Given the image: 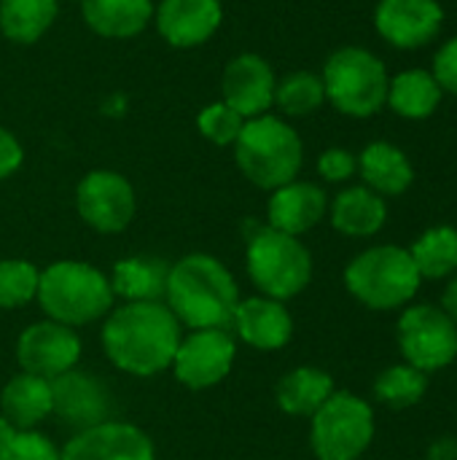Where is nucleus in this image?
<instances>
[{"label":"nucleus","mask_w":457,"mask_h":460,"mask_svg":"<svg viewBox=\"0 0 457 460\" xmlns=\"http://www.w3.org/2000/svg\"><path fill=\"white\" fill-rule=\"evenodd\" d=\"M180 337V321L162 302H127L110 310L102 326L108 361L135 377L170 369Z\"/></svg>","instance_id":"f257e3e1"},{"label":"nucleus","mask_w":457,"mask_h":460,"mask_svg":"<svg viewBox=\"0 0 457 460\" xmlns=\"http://www.w3.org/2000/svg\"><path fill=\"white\" fill-rule=\"evenodd\" d=\"M164 299L172 315L191 332L224 329L232 323L240 291L232 272L218 259L191 253L170 267Z\"/></svg>","instance_id":"f03ea898"},{"label":"nucleus","mask_w":457,"mask_h":460,"mask_svg":"<svg viewBox=\"0 0 457 460\" xmlns=\"http://www.w3.org/2000/svg\"><path fill=\"white\" fill-rule=\"evenodd\" d=\"M232 148L240 172L267 191L296 181L304 164V143L299 132L272 113L248 119Z\"/></svg>","instance_id":"7ed1b4c3"},{"label":"nucleus","mask_w":457,"mask_h":460,"mask_svg":"<svg viewBox=\"0 0 457 460\" xmlns=\"http://www.w3.org/2000/svg\"><path fill=\"white\" fill-rule=\"evenodd\" d=\"M110 280L86 261H54L40 272L38 302L48 321L70 329L86 326L113 310Z\"/></svg>","instance_id":"20e7f679"},{"label":"nucleus","mask_w":457,"mask_h":460,"mask_svg":"<svg viewBox=\"0 0 457 460\" xmlns=\"http://www.w3.org/2000/svg\"><path fill=\"white\" fill-rule=\"evenodd\" d=\"M326 100L345 116L369 119L385 108L391 75L380 57L361 46H342L323 65Z\"/></svg>","instance_id":"39448f33"},{"label":"nucleus","mask_w":457,"mask_h":460,"mask_svg":"<svg viewBox=\"0 0 457 460\" xmlns=\"http://www.w3.org/2000/svg\"><path fill=\"white\" fill-rule=\"evenodd\" d=\"M420 272L409 251L399 245H374L358 253L345 270L347 291L372 310H396L415 299Z\"/></svg>","instance_id":"423d86ee"},{"label":"nucleus","mask_w":457,"mask_h":460,"mask_svg":"<svg viewBox=\"0 0 457 460\" xmlns=\"http://www.w3.org/2000/svg\"><path fill=\"white\" fill-rule=\"evenodd\" d=\"M248 275L264 296L286 302L312 280V256L299 237L267 226L248 234Z\"/></svg>","instance_id":"0eeeda50"},{"label":"nucleus","mask_w":457,"mask_h":460,"mask_svg":"<svg viewBox=\"0 0 457 460\" xmlns=\"http://www.w3.org/2000/svg\"><path fill=\"white\" fill-rule=\"evenodd\" d=\"M374 439L372 407L350 391H334L312 415L310 445L318 460H358Z\"/></svg>","instance_id":"6e6552de"},{"label":"nucleus","mask_w":457,"mask_h":460,"mask_svg":"<svg viewBox=\"0 0 457 460\" xmlns=\"http://www.w3.org/2000/svg\"><path fill=\"white\" fill-rule=\"evenodd\" d=\"M399 348L409 367L439 372L457 358V326L442 307L415 305L399 318Z\"/></svg>","instance_id":"1a4fd4ad"},{"label":"nucleus","mask_w":457,"mask_h":460,"mask_svg":"<svg viewBox=\"0 0 457 460\" xmlns=\"http://www.w3.org/2000/svg\"><path fill=\"white\" fill-rule=\"evenodd\" d=\"M75 208L83 224L102 234L124 232L137 210L132 183L113 170H92L75 189Z\"/></svg>","instance_id":"9d476101"},{"label":"nucleus","mask_w":457,"mask_h":460,"mask_svg":"<svg viewBox=\"0 0 457 460\" xmlns=\"http://www.w3.org/2000/svg\"><path fill=\"white\" fill-rule=\"evenodd\" d=\"M237 345L224 329H194L189 337H180V345L172 358L175 377L191 388L205 391L218 385L234 367Z\"/></svg>","instance_id":"9b49d317"},{"label":"nucleus","mask_w":457,"mask_h":460,"mask_svg":"<svg viewBox=\"0 0 457 460\" xmlns=\"http://www.w3.org/2000/svg\"><path fill=\"white\" fill-rule=\"evenodd\" d=\"M51 415L78 431L113 420V394L108 385L81 369H70L51 380Z\"/></svg>","instance_id":"f8f14e48"},{"label":"nucleus","mask_w":457,"mask_h":460,"mask_svg":"<svg viewBox=\"0 0 457 460\" xmlns=\"http://www.w3.org/2000/svg\"><path fill=\"white\" fill-rule=\"evenodd\" d=\"M78 358H81L78 334L57 321L32 323L16 340V361L22 372L38 375L43 380H54L75 369Z\"/></svg>","instance_id":"ddd939ff"},{"label":"nucleus","mask_w":457,"mask_h":460,"mask_svg":"<svg viewBox=\"0 0 457 460\" xmlns=\"http://www.w3.org/2000/svg\"><path fill=\"white\" fill-rule=\"evenodd\" d=\"M275 86L277 75L272 65L261 54L245 51L226 62L221 75V100L248 121L275 108Z\"/></svg>","instance_id":"4468645a"},{"label":"nucleus","mask_w":457,"mask_h":460,"mask_svg":"<svg viewBox=\"0 0 457 460\" xmlns=\"http://www.w3.org/2000/svg\"><path fill=\"white\" fill-rule=\"evenodd\" d=\"M444 24L439 0H380L374 8L377 32L396 49H420L431 43Z\"/></svg>","instance_id":"2eb2a0df"},{"label":"nucleus","mask_w":457,"mask_h":460,"mask_svg":"<svg viewBox=\"0 0 457 460\" xmlns=\"http://www.w3.org/2000/svg\"><path fill=\"white\" fill-rule=\"evenodd\" d=\"M59 460H156V453L145 431L124 420H108L78 431Z\"/></svg>","instance_id":"dca6fc26"},{"label":"nucleus","mask_w":457,"mask_h":460,"mask_svg":"<svg viewBox=\"0 0 457 460\" xmlns=\"http://www.w3.org/2000/svg\"><path fill=\"white\" fill-rule=\"evenodd\" d=\"M224 22L221 0H159L154 24L167 46L197 49L207 43Z\"/></svg>","instance_id":"f3484780"},{"label":"nucleus","mask_w":457,"mask_h":460,"mask_svg":"<svg viewBox=\"0 0 457 460\" xmlns=\"http://www.w3.org/2000/svg\"><path fill=\"white\" fill-rule=\"evenodd\" d=\"M326 213H329L326 191L310 181H291L275 189L267 205L269 226L294 237L315 229Z\"/></svg>","instance_id":"a211bd4d"},{"label":"nucleus","mask_w":457,"mask_h":460,"mask_svg":"<svg viewBox=\"0 0 457 460\" xmlns=\"http://www.w3.org/2000/svg\"><path fill=\"white\" fill-rule=\"evenodd\" d=\"M232 323L242 342L259 350H280L294 337V318L283 302L269 296H250L237 302Z\"/></svg>","instance_id":"6ab92c4d"},{"label":"nucleus","mask_w":457,"mask_h":460,"mask_svg":"<svg viewBox=\"0 0 457 460\" xmlns=\"http://www.w3.org/2000/svg\"><path fill=\"white\" fill-rule=\"evenodd\" d=\"M154 0H81L83 24L108 40L140 35L154 22Z\"/></svg>","instance_id":"aec40b11"},{"label":"nucleus","mask_w":457,"mask_h":460,"mask_svg":"<svg viewBox=\"0 0 457 460\" xmlns=\"http://www.w3.org/2000/svg\"><path fill=\"white\" fill-rule=\"evenodd\" d=\"M358 172L364 178V186L380 197H399L415 181L409 156L388 140H374L361 151Z\"/></svg>","instance_id":"412c9836"},{"label":"nucleus","mask_w":457,"mask_h":460,"mask_svg":"<svg viewBox=\"0 0 457 460\" xmlns=\"http://www.w3.org/2000/svg\"><path fill=\"white\" fill-rule=\"evenodd\" d=\"M329 213H331L334 229L345 237H372L388 221L385 197L374 194L366 186H350L339 191Z\"/></svg>","instance_id":"4be33fe9"},{"label":"nucleus","mask_w":457,"mask_h":460,"mask_svg":"<svg viewBox=\"0 0 457 460\" xmlns=\"http://www.w3.org/2000/svg\"><path fill=\"white\" fill-rule=\"evenodd\" d=\"M0 418L13 429H35L40 420L51 415V380L27 372L13 375L0 391Z\"/></svg>","instance_id":"5701e85b"},{"label":"nucleus","mask_w":457,"mask_h":460,"mask_svg":"<svg viewBox=\"0 0 457 460\" xmlns=\"http://www.w3.org/2000/svg\"><path fill=\"white\" fill-rule=\"evenodd\" d=\"M170 264L154 256H129L113 267L110 288L127 302H159L167 291Z\"/></svg>","instance_id":"b1692460"},{"label":"nucleus","mask_w":457,"mask_h":460,"mask_svg":"<svg viewBox=\"0 0 457 460\" xmlns=\"http://www.w3.org/2000/svg\"><path fill=\"white\" fill-rule=\"evenodd\" d=\"M331 394L334 380L318 367H296L277 383V404L294 418H312Z\"/></svg>","instance_id":"393cba45"},{"label":"nucleus","mask_w":457,"mask_h":460,"mask_svg":"<svg viewBox=\"0 0 457 460\" xmlns=\"http://www.w3.org/2000/svg\"><path fill=\"white\" fill-rule=\"evenodd\" d=\"M442 94L444 92L436 84L434 73L415 67L391 78L385 105H391V111L404 119H428L439 108Z\"/></svg>","instance_id":"a878e982"},{"label":"nucleus","mask_w":457,"mask_h":460,"mask_svg":"<svg viewBox=\"0 0 457 460\" xmlns=\"http://www.w3.org/2000/svg\"><path fill=\"white\" fill-rule=\"evenodd\" d=\"M59 0H0V32L19 46L38 43L54 24Z\"/></svg>","instance_id":"bb28decb"},{"label":"nucleus","mask_w":457,"mask_h":460,"mask_svg":"<svg viewBox=\"0 0 457 460\" xmlns=\"http://www.w3.org/2000/svg\"><path fill=\"white\" fill-rule=\"evenodd\" d=\"M409 256L420 272V278L442 280L457 272V229L455 226H431L423 232L415 245L409 248Z\"/></svg>","instance_id":"cd10ccee"},{"label":"nucleus","mask_w":457,"mask_h":460,"mask_svg":"<svg viewBox=\"0 0 457 460\" xmlns=\"http://www.w3.org/2000/svg\"><path fill=\"white\" fill-rule=\"evenodd\" d=\"M323 102H326V86L318 73L294 70V73L277 78L275 108H280L283 116H310V113L321 111Z\"/></svg>","instance_id":"c85d7f7f"},{"label":"nucleus","mask_w":457,"mask_h":460,"mask_svg":"<svg viewBox=\"0 0 457 460\" xmlns=\"http://www.w3.org/2000/svg\"><path fill=\"white\" fill-rule=\"evenodd\" d=\"M428 391V375L409 367V364H396L388 367L377 380H374V396L380 404L391 410H409L423 402Z\"/></svg>","instance_id":"c756f323"},{"label":"nucleus","mask_w":457,"mask_h":460,"mask_svg":"<svg viewBox=\"0 0 457 460\" xmlns=\"http://www.w3.org/2000/svg\"><path fill=\"white\" fill-rule=\"evenodd\" d=\"M40 272L32 261L5 259L0 261V307L13 310L38 296Z\"/></svg>","instance_id":"7c9ffc66"},{"label":"nucleus","mask_w":457,"mask_h":460,"mask_svg":"<svg viewBox=\"0 0 457 460\" xmlns=\"http://www.w3.org/2000/svg\"><path fill=\"white\" fill-rule=\"evenodd\" d=\"M0 460H59V450L35 429H13L0 418Z\"/></svg>","instance_id":"2f4dec72"},{"label":"nucleus","mask_w":457,"mask_h":460,"mask_svg":"<svg viewBox=\"0 0 457 460\" xmlns=\"http://www.w3.org/2000/svg\"><path fill=\"white\" fill-rule=\"evenodd\" d=\"M242 127H245V119L237 111H232L224 100L210 102L197 113L199 135L205 140H210L213 146H221V148H232L237 143Z\"/></svg>","instance_id":"473e14b6"},{"label":"nucleus","mask_w":457,"mask_h":460,"mask_svg":"<svg viewBox=\"0 0 457 460\" xmlns=\"http://www.w3.org/2000/svg\"><path fill=\"white\" fill-rule=\"evenodd\" d=\"M318 172L329 183L350 181L358 172V156L350 154L347 148H329L318 156Z\"/></svg>","instance_id":"72a5a7b5"},{"label":"nucleus","mask_w":457,"mask_h":460,"mask_svg":"<svg viewBox=\"0 0 457 460\" xmlns=\"http://www.w3.org/2000/svg\"><path fill=\"white\" fill-rule=\"evenodd\" d=\"M434 78L442 86V92H450L457 97V35L450 38L434 57Z\"/></svg>","instance_id":"f704fd0d"},{"label":"nucleus","mask_w":457,"mask_h":460,"mask_svg":"<svg viewBox=\"0 0 457 460\" xmlns=\"http://www.w3.org/2000/svg\"><path fill=\"white\" fill-rule=\"evenodd\" d=\"M24 162V148L13 132L0 127V181L11 178Z\"/></svg>","instance_id":"c9c22d12"},{"label":"nucleus","mask_w":457,"mask_h":460,"mask_svg":"<svg viewBox=\"0 0 457 460\" xmlns=\"http://www.w3.org/2000/svg\"><path fill=\"white\" fill-rule=\"evenodd\" d=\"M428 460H457V439L442 437L428 447Z\"/></svg>","instance_id":"e433bc0d"},{"label":"nucleus","mask_w":457,"mask_h":460,"mask_svg":"<svg viewBox=\"0 0 457 460\" xmlns=\"http://www.w3.org/2000/svg\"><path fill=\"white\" fill-rule=\"evenodd\" d=\"M442 310H444V315L457 326V278L444 288V294H442Z\"/></svg>","instance_id":"4c0bfd02"},{"label":"nucleus","mask_w":457,"mask_h":460,"mask_svg":"<svg viewBox=\"0 0 457 460\" xmlns=\"http://www.w3.org/2000/svg\"><path fill=\"white\" fill-rule=\"evenodd\" d=\"M70 3H81V0H70Z\"/></svg>","instance_id":"58836bf2"}]
</instances>
